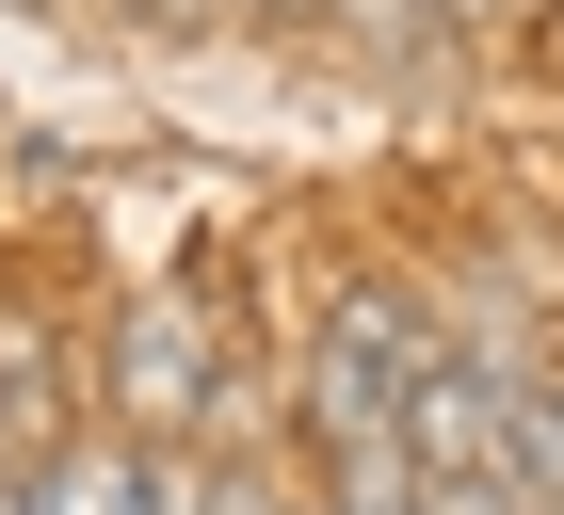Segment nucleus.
Returning a JSON list of instances; mask_svg holds the SVG:
<instances>
[{"label":"nucleus","instance_id":"obj_3","mask_svg":"<svg viewBox=\"0 0 564 515\" xmlns=\"http://www.w3.org/2000/svg\"><path fill=\"white\" fill-rule=\"evenodd\" d=\"M339 515H420V451H403V435L339 451Z\"/></svg>","mask_w":564,"mask_h":515},{"label":"nucleus","instance_id":"obj_2","mask_svg":"<svg viewBox=\"0 0 564 515\" xmlns=\"http://www.w3.org/2000/svg\"><path fill=\"white\" fill-rule=\"evenodd\" d=\"M113 403H130L145 451H194V435H210L226 354H210V306H194V291H145L130 322H113Z\"/></svg>","mask_w":564,"mask_h":515},{"label":"nucleus","instance_id":"obj_7","mask_svg":"<svg viewBox=\"0 0 564 515\" xmlns=\"http://www.w3.org/2000/svg\"><path fill=\"white\" fill-rule=\"evenodd\" d=\"M242 515H274V500H242Z\"/></svg>","mask_w":564,"mask_h":515},{"label":"nucleus","instance_id":"obj_6","mask_svg":"<svg viewBox=\"0 0 564 515\" xmlns=\"http://www.w3.org/2000/svg\"><path fill=\"white\" fill-rule=\"evenodd\" d=\"M435 17H484V0H435Z\"/></svg>","mask_w":564,"mask_h":515},{"label":"nucleus","instance_id":"obj_5","mask_svg":"<svg viewBox=\"0 0 564 515\" xmlns=\"http://www.w3.org/2000/svg\"><path fill=\"white\" fill-rule=\"evenodd\" d=\"M130 17H226V0H130Z\"/></svg>","mask_w":564,"mask_h":515},{"label":"nucleus","instance_id":"obj_4","mask_svg":"<svg viewBox=\"0 0 564 515\" xmlns=\"http://www.w3.org/2000/svg\"><path fill=\"white\" fill-rule=\"evenodd\" d=\"M355 48H388V65H420V33H435V0H323Z\"/></svg>","mask_w":564,"mask_h":515},{"label":"nucleus","instance_id":"obj_1","mask_svg":"<svg viewBox=\"0 0 564 515\" xmlns=\"http://www.w3.org/2000/svg\"><path fill=\"white\" fill-rule=\"evenodd\" d=\"M420 371H435V322H420L403 291H371V274H355V291L323 306V354H306V419H323V451H371V435H403Z\"/></svg>","mask_w":564,"mask_h":515}]
</instances>
